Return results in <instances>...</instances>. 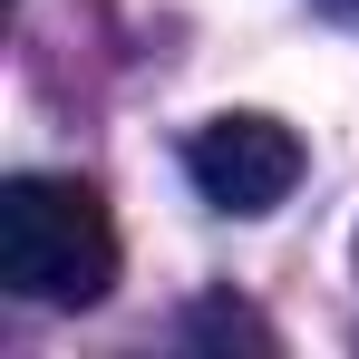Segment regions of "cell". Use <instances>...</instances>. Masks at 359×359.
<instances>
[{
    "mask_svg": "<svg viewBox=\"0 0 359 359\" xmlns=\"http://www.w3.org/2000/svg\"><path fill=\"white\" fill-rule=\"evenodd\" d=\"M0 282L39 311H88L117 282V224L78 175H10L0 184Z\"/></svg>",
    "mask_w": 359,
    "mask_h": 359,
    "instance_id": "6da1fadb",
    "label": "cell"
},
{
    "mask_svg": "<svg viewBox=\"0 0 359 359\" xmlns=\"http://www.w3.org/2000/svg\"><path fill=\"white\" fill-rule=\"evenodd\" d=\"M184 175L214 214H272L301 184V136L262 107H233V117H204L184 136Z\"/></svg>",
    "mask_w": 359,
    "mask_h": 359,
    "instance_id": "7a4b0ae2",
    "label": "cell"
}]
</instances>
